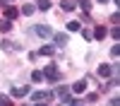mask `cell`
<instances>
[{
	"instance_id": "6da1fadb",
	"label": "cell",
	"mask_w": 120,
	"mask_h": 106,
	"mask_svg": "<svg viewBox=\"0 0 120 106\" xmlns=\"http://www.w3.org/2000/svg\"><path fill=\"white\" fill-rule=\"evenodd\" d=\"M43 77H46V80H51V82H58V80H60V70H58V65L51 63L48 67H43Z\"/></svg>"
},
{
	"instance_id": "7a4b0ae2",
	"label": "cell",
	"mask_w": 120,
	"mask_h": 106,
	"mask_svg": "<svg viewBox=\"0 0 120 106\" xmlns=\"http://www.w3.org/2000/svg\"><path fill=\"white\" fill-rule=\"evenodd\" d=\"M55 94H58L60 99L65 101V104H77V99H72V96H70V92H67V87H58V89H55Z\"/></svg>"
},
{
	"instance_id": "3957f363",
	"label": "cell",
	"mask_w": 120,
	"mask_h": 106,
	"mask_svg": "<svg viewBox=\"0 0 120 106\" xmlns=\"http://www.w3.org/2000/svg\"><path fill=\"white\" fill-rule=\"evenodd\" d=\"M34 31L41 36V39H51L53 36V31H51V27H46V24H36L34 27Z\"/></svg>"
},
{
	"instance_id": "277c9868",
	"label": "cell",
	"mask_w": 120,
	"mask_h": 106,
	"mask_svg": "<svg viewBox=\"0 0 120 106\" xmlns=\"http://www.w3.org/2000/svg\"><path fill=\"white\" fill-rule=\"evenodd\" d=\"M51 99H53L51 92H34L31 94V101H51Z\"/></svg>"
},
{
	"instance_id": "5b68a950",
	"label": "cell",
	"mask_w": 120,
	"mask_h": 106,
	"mask_svg": "<svg viewBox=\"0 0 120 106\" xmlns=\"http://www.w3.org/2000/svg\"><path fill=\"white\" fill-rule=\"evenodd\" d=\"M96 72H98V77H111V75H113V67L108 65V63H101Z\"/></svg>"
},
{
	"instance_id": "8992f818",
	"label": "cell",
	"mask_w": 120,
	"mask_h": 106,
	"mask_svg": "<svg viewBox=\"0 0 120 106\" xmlns=\"http://www.w3.org/2000/svg\"><path fill=\"white\" fill-rule=\"evenodd\" d=\"M106 34H108V29H106V27H96V29H94V34H91V39H96V41H103Z\"/></svg>"
},
{
	"instance_id": "52a82bcc",
	"label": "cell",
	"mask_w": 120,
	"mask_h": 106,
	"mask_svg": "<svg viewBox=\"0 0 120 106\" xmlns=\"http://www.w3.org/2000/svg\"><path fill=\"white\" fill-rule=\"evenodd\" d=\"M84 89H86V80H79V82H75V87H72L75 94H82Z\"/></svg>"
},
{
	"instance_id": "ba28073f",
	"label": "cell",
	"mask_w": 120,
	"mask_h": 106,
	"mask_svg": "<svg viewBox=\"0 0 120 106\" xmlns=\"http://www.w3.org/2000/svg\"><path fill=\"white\" fill-rule=\"evenodd\" d=\"M17 15H19V10H17V7H12V5L5 7V17H7V19H15Z\"/></svg>"
},
{
	"instance_id": "9c48e42d",
	"label": "cell",
	"mask_w": 120,
	"mask_h": 106,
	"mask_svg": "<svg viewBox=\"0 0 120 106\" xmlns=\"http://www.w3.org/2000/svg\"><path fill=\"white\" fill-rule=\"evenodd\" d=\"M29 94V87H15L12 89V96H26Z\"/></svg>"
},
{
	"instance_id": "30bf717a",
	"label": "cell",
	"mask_w": 120,
	"mask_h": 106,
	"mask_svg": "<svg viewBox=\"0 0 120 106\" xmlns=\"http://www.w3.org/2000/svg\"><path fill=\"white\" fill-rule=\"evenodd\" d=\"M75 5H77L75 0H63V3H60V7H63L65 12H70V10H75Z\"/></svg>"
},
{
	"instance_id": "8fae6325",
	"label": "cell",
	"mask_w": 120,
	"mask_h": 106,
	"mask_svg": "<svg viewBox=\"0 0 120 106\" xmlns=\"http://www.w3.org/2000/svg\"><path fill=\"white\" fill-rule=\"evenodd\" d=\"M79 7H82L84 12H89V10H91V0H79Z\"/></svg>"
},
{
	"instance_id": "7c38bea8",
	"label": "cell",
	"mask_w": 120,
	"mask_h": 106,
	"mask_svg": "<svg viewBox=\"0 0 120 106\" xmlns=\"http://www.w3.org/2000/svg\"><path fill=\"white\" fill-rule=\"evenodd\" d=\"M0 29H3V31H10V29H12V22H10V19H3V22H0Z\"/></svg>"
},
{
	"instance_id": "4fadbf2b",
	"label": "cell",
	"mask_w": 120,
	"mask_h": 106,
	"mask_svg": "<svg viewBox=\"0 0 120 106\" xmlns=\"http://www.w3.org/2000/svg\"><path fill=\"white\" fill-rule=\"evenodd\" d=\"M38 53H43V55H53V53H55V48H53V46H43Z\"/></svg>"
},
{
	"instance_id": "5bb4252c",
	"label": "cell",
	"mask_w": 120,
	"mask_h": 106,
	"mask_svg": "<svg viewBox=\"0 0 120 106\" xmlns=\"http://www.w3.org/2000/svg\"><path fill=\"white\" fill-rule=\"evenodd\" d=\"M55 43H58V46H65V43H67V36H63V34H55Z\"/></svg>"
},
{
	"instance_id": "9a60e30c",
	"label": "cell",
	"mask_w": 120,
	"mask_h": 106,
	"mask_svg": "<svg viewBox=\"0 0 120 106\" xmlns=\"http://www.w3.org/2000/svg\"><path fill=\"white\" fill-rule=\"evenodd\" d=\"M31 80H34V82H41V80H43V72H41V70H34V72H31Z\"/></svg>"
},
{
	"instance_id": "2e32d148",
	"label": "cell",
	"mask_w": 120,
	"mask_h": 106,
	"mask_svg": "<svg viewBox=\"0 0 120 106\" xmlns=\"http://www.w3.org/2000/svg\"><path fill=\"white\" fill-rule=\"evenodd\" d=\"M38 10H51V0H38Z\"/></svg>"
},
{
	"instance_id": "e0dca14e",
	"label": "cell",
	"mask_w": 120,
	"mask_h": 106,
	"mask_svg": "<svg viewBox=\"0 0 120 106\" xmlns=\"http://www.w3.org/2000/svg\"><path fill=\"white\" fill-rule=\"evenodd\" d=\"M67 29H70V31H79V29H82V24H79V22H70Z\"/></svg>"
},
{
	"instance_id": "ac0fdd59",
	"label": "cell",
	"mask_w": 120,
	"mask_h": 106,
	"mask_svg": "<svg viewBox=\"0 0 120 106\" xmlns=\"http://www.w3.org/2000/svg\"><path fill=\"white\" fill-rule=\"evenodd\" d=\"M34 10H36L34 5H24L22 7V15H34Z\"/></svg>"
},
{
	"instance_id": "d6986e66",
	"label": "cell",
	"mask_w": 120,
	"mask_h": 106,
	"mask_svg": "<svg viewBox=\"0 0 120 106\" xmlns=\"http://www.w3.org/2000/svg\"><path fill=\"white\" fill-rule=\"evenodd\" d=\"M111 36L118 41V39H120V27H113V29H111Z\"/></svg>"
},
{
	"instance_id": "ffe728a7",
	"label": "cell",
	"mask_w": 120,
	"mask_h": 106,
	"mask_svg": "<svg viewBox=\"0 0 120 106\" xmlns=\"http://www.w3.org/2000/svg\"><path fill=\"white\" fill-rule=\"evenodd\" d=\"M111 55H113V58L120 55V46H113V48H111Z\"/></svg>"
},
{
	"instance_id": "44dd1931",
	"label": "cell",
	"mask_w": 120,
	"mask_h": 106,
	"mask_svg": "<svg viewBox=\"0 0 120 106\" xmlns=\"http://www.w3.org/2000/svg\"><path fill=\"white\" fill-rule=\"evenodd\" d=\"M96 99H98V94H89V96H86V101H89V104H94Z\"/></svg>"
},
{
	"instance_id": "7402d4cb",
	"label": "cell",
	"mask_w": 120,
	"mask_h": 106,
	"mask_svg": "<svg viewBox=\"0 0 120 106\" xmlns=\"http://www.w3.org/2000/svg\"><path fill=\"white\" fill-rule=\"evenodd\" d=\"M0 104H10V99H7V96H3V94H0Z\"/></svg>"
},
{
	"instance_id": "603a6c76",
	"label": "cell",
	"mask_w": 120,
	"mask_h": 106,
	"mask_svg": "<svg viewBox=\"0 0 120 106\" xmlns=\"http://www.w3.org/2000/svg\"><path fill=\"white\" fill-rule=\"evenodd\" d=\"M98 3H101V5H103V3H108V0H98Z\"/></svg>"
}]
</instances>
